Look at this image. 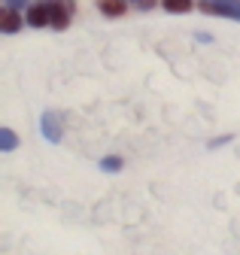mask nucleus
<instances>
[{
    "instance_id": "f257e3e1",
    "label": "nucleus",
    "mask_w": 240,
    "mask_h": 255,
    "mask_svg": "<svg viewBox=\"0 0 240 255\" xmlns=\"http://www.w3.org/2000/svg\"><path fill=\"white\" fill-rule=\"evenodd\" d=\"M201 9L204 12H219V15L240 18V3H237V0H201Z\"/></svg>"
},
{
    "instance_id": "f03ea898",
    "label": "nucleus",
    "mask_w": 240,
    "mask_h": 255,
    "mask_svg": "<svg viewBox=\"0 0 240 255\" xmlns=\"http://www.w3.org/2000/svg\"><path fill=\"white\" fill-rule=\"evenodd\" d=\"M27 21H31L34 27L52 24V9H49V3H37V6H31V9H27Z\"/></svg>"
},
{
    "instance_id": "7ed1b4c3",
    "label": "nucleus",
    "mask_w": 240,
    "mask_h": 255,
    "mask_svg": "<svg viewBox=\"0 0 240 255\" xmlns=\"http://www.w3.org/2000/svg\"><path fill=\"white\" fill-rule=\"evenodd\" d=\"M43 134H46L52 143L61 140V125H58V116H52V113H46V116H43Z\"/></svg>"
},
{
    "instance_id": "20e7f679",
    "label": "nucleus",
    "mask_w": 240,
    "mask_h": 255,
    "mask_svg": "<svg viewBox=\"0 0 240 255\" xmlns=\"http://www.w3.org/2000/svg\"><path fill=\"white\" fill-rule=\"evenodd\" d=\"M52 9V27H67V9L61 3H49Z\"/></svg>"
},
{
    "instance_id": "39448f33",
    "label": "nucleus",
    "mask_w": 240,
    "mask_h": 255,
    "mask_svg": "<svg viewBox=\"0 0 240 255\" xmlns=\"http://www.w3.org/2000/svg\"><path fill=\"white\" fill-rule=\"evenodd\" d=\"M101 9L107 15H122L125 12V3H122V0H101Z\"/></svg>"
},
{
    "instance_id": "423d86ee",
    "label": "nucleus",
    "mask_w": 240,
    "mask_h": 255,
    "mask_svg": "<svg viewBox=\"0 0 240 255\" xmlns=\"http://www.w3.org/2000/svg\"><path fill=\"white\" fill-rule=\"evenodd\" d=\"M18 24H21V18L12 9H6L3 12V30H6V34H12V30H18Z\"/></svg>"
},
{
    "instance_id": "0eeeda50",
    "label": "nucleus",
    "mask_w": 240,
    "mask_h": 255,
    "mask_svg": "<svg viewBox=\"0 0 240 255\" xmlns=\"http://www.w3.org/2000/svg\"><path fill=\"white\" fill-rule=\"evenodd\" d=\"M164 9L167 12H186V9H192V0H164Z\"/></svg>"
},
{
    "instance_id": "6e6552de",
    "label": "nucleus",
    "mask_w": 240,
    "mask_h": 255,
    "mask_svg": "<svg viewBox=\"0 0 240 255\" xmlns=\"http://www.w3.org/2000/svg\"><path fill=\"white\" fill-rule=\"evenodd\" d=\"M0 149H3V152L15 149V134L9 131V128H3V131H0Z\"/></svg>"
},
{
    "instance_id": "1a4fd4ad",
    "label": "nucleus",
    "mask_w": 240,
    "mask_h": 255,
    "mask_svg": "<svg viewBox=\"0 0 240 255\" xmlns=\"http://www.w3.org/2000/svg\"><path fill=\"white\" fill-rule=\"evenodd\" d=\"M119 167H122L119 158H104V170H119Z\"/></svg>"
},
{
    "instance_id": "9d476101",
    "label": "nucleus",
    "mask_w": 240,
    "mask_h": 255,
    "mask_svg": "<svg viewBox=\"0 0 240 255\" xmlns=\"http://www.w3.org/2000/svg\"><path fill=\"white\" fill-rule=\"evenodd\" d=\"M6 3H9V6H24L27 0H6Z\"/></svg>"
},
{
    "instance_id": "9b49d317",
    "label": "nucleus",
    "mask_w": 240,
    "mask_h": 255,
    "mask_svg": "<svg viewBox=\"0 0 240 255\" xmlns=\"http://www.w3.org/2000/svg\"><path fill=\"white\" fill-rule=\"evenodd\" d=\"M140 6H143V9H149V6H152V0H140Z\"/></svg>"
}]
</instances>
